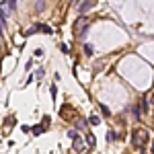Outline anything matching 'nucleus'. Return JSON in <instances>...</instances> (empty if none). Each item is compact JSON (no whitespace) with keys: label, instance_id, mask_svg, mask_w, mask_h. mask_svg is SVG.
Listing matches in <instances>:
<instances>
[{"label":"nucleus","instance_id":"1","mask_svg":"<svg viewBox=\"0 0 154 154\" xmlns=\"http://www.w3.org/2000/svg\"><path fill=\"white\" fill-rule=\"evenodd\" d=\"M68 138H70L72 144H74V152L82 154V152H84V140L78 136V131H76V129H70V131H68Z\"/></svg>","mask_w":154,"mask_h":154},{"label":"nucleus","instance_id":"2","mask_svg":"<svg viewBox=\"0 0 154 154\" xmlns=\"http://www.w3.org/2000/svg\"><path fill=\"white\" fill-rule=\"evenodd\" d=\"M95 4H97V2H93V0H84V2H80V4H78V12H80V14L89 12L91 8H95Z\"/></svg>","mask_w":154,"mask_h":154},{"label":"nucleus","instance_id":"3","mask_svg":"<svg viewBox=\"0 0 154 154\" xmlns=\"http://www.w3.org/2000/svg\"><path fill=\"white\" fill-rule=\"evenodd\" d=\"M84 142H86V144H89L91 148H93V146L97 144V140H95V136L91 134V131H89V134H84Z\"/></svg>","mask_w":154,"mask_h":154},{"label":"nucleus","instance_id":"4","mask_svg":"<svg viewBox=\"0 0 154 154\" xmlns=\"http://www.w3.org/2000/svg\"><path fill=\"white\" fill-rule=\"evenodd\" d=\"M148 140V136L142 131V142H146ZM131 142H134V146H138V131H134V138H131Z\"/></svg>","mask_w":154,"mask_h":154},{"label":"nucleus","instance_id":"5","mask_svg":"<svg viewBox=\"0 0 154 154\" xmlns=\"http://www.w3.org/2000/svg\"><path fill=\"white\" fill-rule=\"evenodd\" d=\"M131 113H134V117H140V115H142V109H140L138 103H136V105H131Z\"/></svg>","mask_w":154,"mask_h":154},{"label":"nucleus","instance_id":"6","mask_svg":"<svg viewBox=\"0 0 154 154\" xmlns=\"http://www.w3.org/2000/svg\"><path fill=\"white\" fill-rule=\"evenodd\" d=\"M115 140H119V134H115V131H109V134H107V142H115Z\"/></svg>","mask_w":154,"mask_h":154},{"label":"nucleus","instance_id":"7","mask_svg":"<svg viewBox=\"0 0 154 154\" xmlns=\"http://www.w3.org/2000/svg\"><path fill=\"white\" fill-rule=\"evenodd\" d=\"M31 131H33L35 136H39V134H43V131H45V127H43V125H35V127H31Z\"/></svg>","mask_w":154,"mask_h":154},{"label":"nucleus","instance_id":"8","mask_svg":"<svg viewBox=\"0 0 154 154\" xmlns=\"http://www.w3.org/2000/svg\"><path fill=\"white\" fill-rule=\"evenodd\" d=\"M37 31H43V33L52 35V27H47V25H37Z\"/></svg>","mask_w":154,"mask_h":154},{"label":"nucleus","instance_id":"9","mask_svg":"<svg viewBox=\"0 0 154 154\" xmlns=\"http://www.w3.org/2000/svg\"><path fill=\"white\" fill-rule=\"evenodd\" d=\"M84 56H93V45L91 43H84Z\"/></svg>","mask_w":154,"mask_h":154},{"label":"nucleus","instance_id":"10","mask_svg":"<svg viewBox=\"0 0 154 154\" xmlns=\"http://www.w3.org/2000/svg\"><path fill=\"white\" fill-rule=\"evenodd\" d=\"M140 109H142V113H146V111H148V101H146V99H142V101H140Z\"/></svg>","mask_w":154,"mask_h":154},{"label":"nucleus","instance_id":"11","mask_svg":"<svg viewBox=\"0 0 154 154\" xmlns=\"http://www.w3.org/2000/svg\"><path fill=\"white\" fill-rule=\"evenodd\" d=\"M43 76H45V70H43V68H39V70L35 72V78H37V80H41Z\"/></svg>","mask_w":154,"mask_h":154},{"label":"nucleus","instance_id":"12","mask_svg":"<svg viewBox=\"0 0 154 154\" xmlns=\"http://www.w3.org/2000/svg\"><path fill=\"white\" fill-rule=\"evenodd\" d=\"M35 31H37V25H33L31 29H27V31H25V37H29V35H33Z\"/></svg>","mask_w":154,"mask_h":154},{"label":"nucleus","instance_id":"13","mask_svg":"<svg viewBox=\"0 0 154 154\" xmlns=\"http://www.w3.org/2000/svg\"><path fill=\"white\" fill-rule=\"evenodd\" d=\"M101 111H103V115H105V117H109V115H111V111H109V107H105V105H101Z\"/></svg>","mask_w":154,"mask_h":154},{"label":"nucleus","instance_id":"14","mask_svg":"<svg viewBox=\"0 0 154 154\" xmlns=\"http://www.w3.org/2000/svg\"><path fill=\"white\" fill-rule=\"evenodd\" d=\"M4 4H6L10 10H14V8H16V2H14V0H8V2H4Z\"/></svg>","mask_w":154,"mask_h":154},{"label":"nucleus","instance_id":"15","mask_svg":"<svg viewBox=\"0 0 154 154\" xmlns=\"http://www.w3.org/2000/svg\"><path fill=\"white\" fill-rule=\"evenodd\" d=\"M89 121H91V123H93V125H99V123H101V119H99V117H97V115H93V117H91V119H89Z\"/></svg>","mask_w":154,"mask_h":154},{"label":"nucleus","instance_id":"16","mask_svg":"<svg viewBox=\"0 0 154 154\" xmlns=\"http://www.w3.org/2000/svg\"><path fill=\"white\" fill-rule=\"evenodd\" d=\"M50 93H52V97L56 99V95H58V86H56V84H52V89H50Z\"/></svg>","mask_w":154,"mask_h":154},{"label":"nucleus","instance_id":"17","mask_svg":"<svg viewBox=\"0 0 154 154\" xmlns=\"http://www.w3.org/2000/svg\"><path fill=\"white\" fill-rule=\"evenodd\" d=\"M76 127H80V129H84V127H86V121H84V119H78V123H76Z\"/></svg>","mask_w":154,"mask_h":154},{"label":"nucleus","instance_id":"18","mask_svg":"<svg viewBox=\"0 0 154 154\" xmlns=\"http://www.w3.org/2000/svg\"><path fill=\"white\" fill-rule=\"evenodd\" d=\"M31 68H33V60H29V62H27V64H25V70H27V72H29V70H31Z\"/></svg>","mask_w":154,"mask_h":154},{"label":"nucleus","instance_id":"19","mask_svg":"<svg viewBox=\"0 0 154 154\" xmlns=\"http://www.w3.org/2000/svg\"><path fill=\"white\" fill-rule=\"evenodd\" d=\"M41 56H43V50L37 47V50H35V58H41Z\"/></svg>","mask_w":154,"mask_h":154},{"label":"nucleus","instance_id":"20","mask_svg":"<svg viewBox=\"0 0 154 154\" xmlns=\"http://www.w3.org/2000/svg\"><path fill=\"white\" fill-rule=\"evenodd\" d=\"M14 123H16V119H14V117H8V121H6V125H14Z\"/></svg>","mask_w":154,"mask_h":154},{"label":"nucleus","instance_id":"21","mask_svg":"<svg viewBox=\"0 0 154 154\" xmlns=\"http://www.w3.org/2000/svg\"><path fill=\"white\" fill-rule=\"evenodd\" d=\"M60 50H62L64 54H68V45H66V43H62V45H60Z\"/></svg>","mask_w":154,"mask_h":154},{"label":"nucleus","instance_id":"22","mask_svg":"<svg viewBox=\"0 0 154 154\" xmlns=\"http://www.w3.org/2000/svg\"><path fill=\"white\" fill-rule=\"evenodd\" d=\"M43 6H45L43 2H37V4H35V8H37V10H43Z\"/></svg>","mask_w":154,"mask_h":154},{"label":"nucleus","instance_id":"23","mask_svg":"<svg viewBox=\"0 0 154 154\" xmlns=\"http://www.w3.org/2000/svg\"><path fill=\"white\" fill-rule=\"evenodd\" d=\"M4 27H6V23H2V21H0V33H4Z\"/></svg>","mask_w":154,"mask_h":154},{"label":"nucleus","instance_id":"24","mask_svg":"<svg viewBox=\"0 0 154 154\" xmlns=\"http://www.w3.org/2000/svg\"><path fill=\"white\" fill-rule=\"evenodd\" d=\"M150 103H152V105H154V93H152V95H150Z\"/></svg>","mask_w":154,"mask_h":154},{"label":"nucleus","instance_id":"25","mask_svg":"<svg viewBox=\"0 0 154 154\" xmlns=\"http://www.w3.org/2000/svg\"><path fill=\"white\" fill-rule=\"evenodd\" d=\"M82 154H89V152H82Z\"/></svg>","mask_w":154,"mask_h":154}]
</instances>
